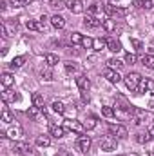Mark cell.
Returning <instances> with one entry per match:
<instances>
[{"label":"cell","instance_id":"37","mask_svg":"<svg viewBox=\"0 0 154 156\" xmlns=\"http://www.w3.org/2000/svg\"><path fill=\"white\" fill-rule=\"evenodd\" d=\"M102 9H103V7H102L98 2H94V4L89 7V15H94V16H96V13H98V11H102Z\"/></svg>","mask_w":154,"mask_h":156},{"label":"cell","instance_id":"31","mask_svg":"<svg viewBox=\"0 0 154 156\" xmlns=\"http://www.w3.org/2000/svg\"><path fill=\"white\" fill-rule=\"evenodd\" d=\"M149 140H151V134L149 133H138L136 134V142L138 144H147Z\"/></svg>","mask_w":154,"mask_h":156},{"label":"cell","instance_id":"24","mask_svg":"<svg viewBox=\"0 0 154 156\" xmlns=\"http://www.w3.org/2000/svg\"><path fill=\"white\" fill-rule=\"evenodd\" d=\"M103 29H105L107 33H114V31H116V22L113 20V18L103 20Z\"/></svg>","mask_w":154,"mask_h":156},{"label":"cell","instance_id":"41","mask_svg":"<svg viewBox=\"0 0 154 156\" xmlns=\"http://www.w3.org/2000/svg\"><path fill=\"white\" fill-rule=\"evenodd\" d=\"M75 71H76V64H75V62H65V73L71 75V73H75Z\"/></svg>","mask_w":154,"mask_h":156},{"label":"cell","instance_id":"33","mask_svg":"<svg viewBox=\"0 0 154 156\" xmlns=\"http://www.w3.org/2000/svg\"><path fill=\"white\" fill-rule=\"evenodd\" d=\"M82 45H83L85 49H93V45H94V38H91V37H83Z\"/></svg>","mask_w":154,"mask_h":156},{"label":"cell","instance_id":"7","mask_svg":"<svg viewBox=\"0 0 154 156\" xmlns=\"http://www.w3.org/2000/svg\"><path fill=\"white\" fill-rule=\"evenodd\" d=\"M83 26H85V27H91V29H96V27L103 26V22H102L98 16H94V15H87V16L83 18Z\"/></svg>","mask_w":154,"mask_h":156},{"label":"cell","instance_id":"29","mask_svg":"<svg viewBox=\"0 0 154 156\" xmlns=\"http://www.w3.org/2000/svg\"><path fill=\"white\" fill-rule=\"evenodd\" d=\"M102 115L105 118H113V116H116V109H113L111 105H103L102 107Z\"/></svg>","mask_w":154,"mask_h":156},{"label":"cell","instance_id":"38","mask_svg":"<svg viewBox=\"0 0 154 156\" xmlns=\"http://www.w3.org/2000/svg\"><path fill=\"white\" fill-rule=\"evenodd\" d=\"M15 120V116L5 109V111H2V122H5V123H9V122H13Z\"/></svg>","mask_w":154,"mask_h":156},{"label":"cell","instance_id":"42","mask_svg":"<svg viewBox=\"0 0 154 156\" xmlns=\"http://www.w3.org/2000/svg\"><path fill=\"white\" fill-rule=\"evenodd\" d=\"M82 102H83V104H89V102H91V96H89L87 91H82Z\"/></svg>","mask_w":154,"mask_h":156},{"label":"cell","instance_id":"45","mask_svg":"<svg viewBox=\"0 0 154 156\" xmlns=\"http://www.w3.org/2000/svg\"><path fill=\"white\" fill-rule=\"evenodd\" d=\"M56 156H73V154H71L69 151H64V149H62V151H58V153H56Z\"/></svg>","mask_w":154,"mask_h":156},{"label":"cell","instance_id":"39","mask_svg":"<svg viewBox=\"0 0 154 156\" xmlns=\"http://www.w3.org/2000/svg\"><path fill=\"white\" fill-rule=\"evenodd\" d=\"M26 26H27V29H31V31H40L38 22H35V20H27V22H26Z\"/></svg>","mask_w":154,"mask_h":156},{"label":"cell","instance_id":"6","mask_svg":"<svg viewBox=\"0 0 154 156\" xmlns=\"http://www.w3.org/2000/svg\"><path fill=\"white\" fill-rule=\"evenodd\" d=\"M91 145H93L91 138L85 136V134H80V138L76 140V149L78 151H80V153H89V151H91Z\"/></svg>","mask_w":154,"mask_h":156},{"label":"cell","instance_id":"2","mask_svg":"<svg viewBox=\"0 0 154 156\" xmlns=\"http://www.w3.org/2000/svg\"><path fill=\"white\" fill-rule=\"evenodd\" d=\"M109 133H111L113 136H116L118 140H125V138L129 136L127 127L121 125V123H109Z\"/></svg>","mask_w":154,"mask_h":156},{"label":"cell","instance_id":"22","mask_svg":"<svg viewBox=\"0 0 154 156\" xmlns=\"http://www.w3.org/2000/svg\"><path fill=\"white\" fill-rule=\"evenodd\" d=\"M51 107H53V111H54L56 115H64V113H65V105H64V102H60V100H54Z\"/></svg>","mask_w":154,"mask_h":156},{"label":"cell","instance_id":"35","mask_svg":"<svg viewBox=\"0 0 154 156\" xmlns=\"http://www.w3.org/2000/svg\"><path fill=\"white\" fill-rule=\"evenodd\" d=\"M40 76H42V80H45V82H51L53 80V71L51 69H44L40 73Z\"/></svg>","mask_w":154,"mask_h":156},{"label":"cell","instance_id":"43","mask_svg":"<svg viewBox=\"0 0 154 156\" xmlns=\"http://www.w3.org/2000/svg\"><path fill=\"white\" fill-rule=\"evenodd\" d=\"M13 4H15V5H29L31 0H13Z\"/></svg>","mask_w":154,"mask_h":156},{"label":"cell","instance_id":"20","mask_svg":"<svg viewBox=\"0 0 154 156\" xmlns=\"http://www.w3.org/2000/svg\"><path fill=\"white\" fill-rule=\"evenodd\" d=\"M107 66H109V69H114V71H120L125 64L121 62V60H118V58H109L107 60Z\"/></svg>","mask_w":154,"mask_h":156},{"label":"cell","instance_id":"23","mask_svg":"<svg viewBox=\"0 0 154 156\" xmlns=\"http://www.w3.org/2000/svg\"><path fill=\"white\" fill-rule=\"evenodd\" d=\"M31 102H33V105H35V107H42V109H44V96H42L40 93H33Z\"/></svg>","mask_w":154,"mask_h":156},{"label":"cell","instance_id":"17","mask_svg":"<svg viewBox=\"0 0 154 156\" xmlns=\"http://www.w3.org/2000/svg\"><path fill=\"white\" fill-rule=\"evenodd\" d=\"M65 127H62V125H51V136H54V138H64L65 136Z\"/></svg>","mask_w":154,"mask_h":156},{"label":"cell","instance_id":"21","mask_svg":"<svg viewBox=\"0 0 154 156\" xmlns=\"http://www.w3.org/2000/svg\"><path fill=\"white\" fill-rule=\"evenodd\" d=\"M93 49H94V51H103V49H107V38H94Z\"/></svg>","mask_w":154,"mask_h":156},{"label":"cell","instance_id":"26","mask_svg":"<svg viewBox=\"0 0 154 156\" xmlns=\"http://www.w3.org/2000/svg\"><path fill=\"white\" fill-rule=\"evenodd\" d=\"M142 64L147 67V69H154V55H145L142 58Z\"/></svg>","mask_w":154,"mask_h":156},{"label":"cell","instance_id":"30","mask_svg":"<svg viewBox=\"0 0 154 156\" xmlns=\"http://www.w3.org/2000/svg\"><path fill=\"white\" fill-rule=\"evenodd\" d=\"M83 127H85V131L94 129V127H96V118H94V116H89L85 122H83Z\"/></svg>","mask_w":154,"mask_h":156},{"label":"cell","instance_id":"28","mask_svg":"<svg viewBox=\"0 0 154 156\" xmlns=\"http://www.w3.org/2000/svg\"><path fill=\"white\" fill-rule=\"evenodd\" d=\"M24 62H26V56H16V58H13V60H11V64H9V66H11L13 69H18V67H22V66H24Z\"/></svg>","mask_w":154,"mask_h":156},{"label":"cell","instance_id":"5","mask_svg":"<svg viewBox=\"0 0 154 156\" xmlns=\"http://www.w3.org/2000/svg\"><path fill=\"white\" fill-rule=\"evenodd\" d=\"M140 82H142V76H140V73H129L127 76H125V85L131 89V91H138V87H140Z\"/></svg>","mask_w":154,"mask_h":156},{"label":"cell","instance_id":"44","mask_svg":"<svg viewBox=\"0 0 154 156\" xmlns=\"http://www.w3.org/2000/svg\"><path fill=\"white\" fill-rule=\"evenodd\" d=\"M152 7H154L152 0H143V9H152Z\"/></svg>","mask_w":154,"mask_h":156},{"label":"cell","instance_id":"4","mask_svg":"<svg viewBox=\"0 0 154 156\" xmlns=\"http://www.w3.org/2000/svg\"><path fill=\"white\" fill-rule=\"evenodd\" d=\"M100 145H102L103 151H116V147H118V138L113 136V134H107V136H103V138L100 140Z\"/></svg>","mask_w":154,"mask_h":156},{"label":"cell","instance_id":"40","mask_svg":"<svg viewBox=\"0 0 154 156\" xmlns=\"http://www.w3.org/2000/svg\"><path fill=\"white\" fill-rule=\"evenodd\" d=\"M136 60H138V58H136L134 53H127V55H125V64H131V66H132Z\"/></svg>","mask_w":154,"mask_h":156},{"label":"cell","instance_id":"14","mask_svg":"<svg viewBox=\"0 0 154 156\" xmlns=\"http://www.w3.org/2000/svg\"><path fill=\"white\" fill-rule=\"evenodd\" d=\"M76 85L80 91H89V87H91V80L85 76V75H80L76 78Z\"/></svg>","mask_w":154,"mask_h":156},{"label":"cell","instance_id":"34","mask_svg":"<svg viewBox=\"0 0 154 156\" xmlns=\"http://www.w3.org/2000/svg\"><path fill=\"white\" fill-rule=\"evenodd\" d=\"M82 40H83V35H82V33H73V35H71V44H73V45L82 44Z\"/></svg>","mask_w":154,"mask_h":156},{"label":"cell","instance_id":"13","mask_svg":"<svg viewBox=\"0 0 154 156\" xmlns=\"http://www.w3.org/2000/svg\"><path fill=\"white\" fill-rule=\"evenodd\" d=\"M51 26H53L54 29H64V27H65V18H64L62 15H53V16H51Z\"/></svg>","mask_w":154,"mask_h":156},{"label":"cell","instance_id":"18","mask_svg":"<svg viewBox=\"0 0 154 156\" xmlns=\"http://www.w3.org/2000/svg\"><path fill=\"white\" fill-rule=\"evenodd\" d=\"M27 115H29V118H33V120H38L40 116H44L45 115V109H42V107H29V111H27Z\"/></svg>","mask_w":154,"mask_h":156},{"label":"cell","instance_id":"8","mask_svg":"<svg viewBox=\"0 0 154 156\" xmlns=\"http://www.w3.org/2000/svg\"><path fill=\"white\" fill-rule=\"evenodd\" d=\"M2 100L7 102V104H15V102L18 100V94H16L11 87H4V91H2Z\"/></svg>","mask_w":154,"mask_h":156},{"label":"cell","instance_id":"3","mask_svg":"<svg viewBox=\"0 0 154 156\" xmlns=\"http://www.w3.org/2000/svg\"><path fill=\"white\" fill-rule=\"evenodd\" d=\"M103 11H105V15H109V16H114V18H121V16H125L129 11L125 9V7H118V5H111V4H105L103 5Z\"/></svg>","mask_w":154,"mask_h":156},{"label":"cell","instance_id":"36","mask_svg":"<svg viewBox=\"0 0 154 156\" xmlns=\"http://www.w3.org/2000/svg\"><path fill=\"white\" fill-rule=\"evenodd\" d=\"M131 45H132L136 51H142V49H143V42L138 40V38H131Z\"/></svg>","mask_w":154,"mask_h":156},{"label":"cell","instance_id":"11","mask_svg":"<svg viewBox=\"0 0 154 156\" xmlns=\"http://www.w3.org/2000/svg\"><path fill=\"white\" fill-rule=\"evenodd\" d=\"M13 151H15V153H18V154H22V156H27L31 149H29V144H26V142H15Z\"/></svg>","mask_w":154,"mask_h":156},{"label":"cell","instance_id":"16","mask_svg":"<svg viewBox=\"0 0 154 156\" xmlns=\"http://www.w3.org/2000/svg\"><path fill=\"white\" fill-rule=\"evenodd\" d=\"M107 49L113 53H120L121 51V42L118 38H107Z\"/></svg>","mask_w":154,"mask_h":156},{"label":"cell","instance_id":"48","mask_svg":"<svg viewBox=\"0 0 154 156\" xmlns=\"http://www.w3.org/2000/svg\"><path fill=\"white\" fill-rule=\"evenodd\" d=\"M42 2H44V0H42ZM45 2H47V0H45ZM49 2H51V0H49Z\"/></svg>","mask_w":154,"mask_h":156},{"label":"cell","instance_id":"10","mask_svg":"<svg viewBox=\"0 0 154 156\" xmlns=\"http://www.w3.org/2000/svg\"><path fill=\"white\" fill-rule=\"evenodd\" d=\"M2 136H4V138H11V140H18V138L22 136V129H20V127H9L7 131L2 133Z\"/></svg>","mask_w":154,"mask_h":156},{"label":"cell","instance_id":"15","mask_svg":"<svg viewBox=\"0 0 154 156\" xmlns=\"http://www.w3.org/2000/svg\"><path fill=\"white\" fill-rule=\"evenodd\" d=\"M103 76L107 78V80H109L111 83H118V82L121 80V76H120V73H118V71H114V69H105Z\"/></svg>","mask_w":154,"mask_h":156},{"label":"cell","instance_id":"1","mask_svg":"<svg viewBox=\"0 0 154 156\" xmlns=\"http://www.w3.org/2000/svg\"><path fill=\"white\" fill-rule=\"evenodd\" d=\"M67 131H71V133H76L78 136L80 134H85V127H83V122H78L75 118H69V120H65V125H64Z\"/></svg>","mask_w":154,"mask_h":156},{"label":"cell","instance_id":"19","mask_svg":"<svg viewBox=\"0 0 154 156\" xmlns=\"http://www.w3.org/2000/svg\"><path fill=\"white\" fill-rule=\"evenodd\" d=\"M0 82H2L4 87H11V85L15 83V76H13L11 73H4V75L0 76Z\"/></svg>","mask_w":154,"mask_h":156},{"label":"cell","instance_id":"12","mask_svg":"<svg viewBox=\"0 0 154 156\" xmlns=\"http://www.w3.org/2000/svg\"><path fill=\"white\" fill-rule=\"evenodd\" d=\"M152 89H154V80H151V78H142L138 91L140 93H147V91H152Z\"/></svg>","mask_w":154,"mask_h":156},{"label":"cell","instance_id":"47","mask_svg":"<svg viewBox=\"0 0 154 156\" xmlns=\"http://www.w3.org/2000/svg\"><path fill=\"white\" fill-rule=\"evenodd\" d=\"M149 134H151V138H154V123L151 125V129H149Z\"/></svg>","mask_w":154,"mask_h":156},{"label":"cell","instance_id":"9","mask_svg":"<svg viewBox=\"0 0 154 156\" xmlns=\"http://www.w3.org/2000/svg\"><path fill=\"white\" fill-rule=\"evenodd\" d=\"M67 7H69V11H71L73 15L83 13V2H82V0H69V2H67Z\"/></svg>","mask_w":154,"mask_h":156},{"label":"cell","instance_id":"32","mask_svg":"<svg viewBox=\"0 0 154 156\" xmlns=\"http://www.w3.org/2000/svg\"><path fill=\"white\" fill-rule=\"evenodd\" d=\"M51 7L56 9V11H60L64 7H67V2H64V0H51Z\"/></svg>","mask_w":154,"mask_h":156},{"label":"cell","instance_id":"46","mask_svg":"<svg viewBox=\"0 0 154 156\" xmlns=\"http://www.w3.org/2000/svg\"><path fill=\"white\" fill-rule=\"evenodd\" d=\"M132 5H134V7H143V0H134Z\"/></svg>","mask_w":154,"mask_h":156},{"label":"cell","instance_id":"25","mask_svg":"<svg viewBox=\"0 0 154 156\" xmlns=\"http://www.w3.org/2000/svg\"><path fill=\"white\" fill-rule=\"evenodd\" d=\"M37 145L38 147H49L51 145V138L45 136V134H40L38 138H37Z\"/></svg>","mask_w":154,"mask_h":156},{"label":"cell","instance_id":"27","mask_svg":"<svg viewBox=\"0 0 154 156\" xmlns=\"http://www.w3.org/2000/svg\"><path fill=\"white\" fill-rule=\"evenodd\" d=\"M45 64H47L49 67H54V66L58 64V56H56V55H53V53L45 55Z\"/></svg>","mask_w":154,"mask_h":156}]
</instances>
